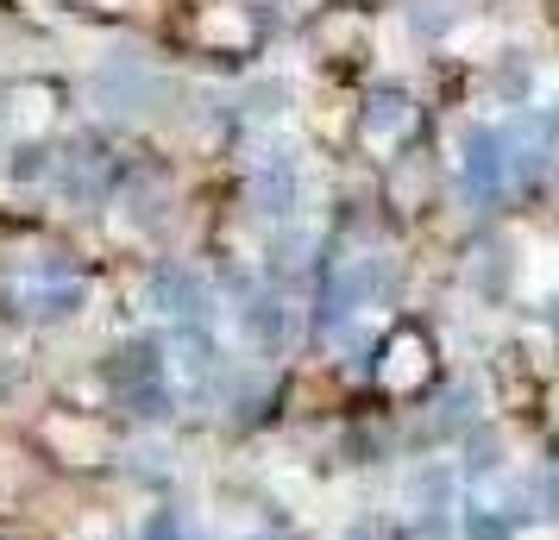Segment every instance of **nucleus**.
Masks as SVG:
<instances>
[{"instance_id":"5","label":"nucleus","mask_w":559,"mask_h":540,"mask_svg":"<svg viewBox=\"0 0 559 540\" xmlns=\"http://www.w3.org/2000/svg\"><path fill=\"white\" fill-rule=\"evenodd\" d=\"M20 389H26V364H20V359H0V403H13Z\"/></svg>"},{"instance_id":"2","label":"nucleus","mask_w":559,"mask_h":540,"mask_svg":"<svg viewBox=\"0 0 559 540\" xmlns=\"http://www.w3.org/2000/svg\"><path fill=\"white\" fill-rule=\"evenodd\" d=\"M157 377H164V352H157V339H127V346H114L102 359V384L107 396L120 403V396H132V389H157Z\"/></svg>"},{"instance_id":"1","label":"nucleus","mask_w":559,"mask_h":540,"mask_svg":"<svg viewBox=\"0 0 559 540\" xmlns=\"http://www.w3.org/2000/svg\"><path fill=\"white\" fill-rule=\"evenodd\" d=\"M107 177H114V157H107L102 139H76V145L57 152V164H51V189L70 207H102Z\"/></svg>"},{"instance_id":"3","label":"nucleus","mask_w":559,"mask_h":540,"mask_svg":"<svg viewBox=\"0 0 559 540\" xmlns=\"http://www.w3.org/2000/svg\"><path fill=\"white\" fill-rule=\"evenodd\" d=\"M145 302L164 314H195L202 302V277L189 271V264H157L152 277H145Z\"/></svg>"},{"instance_id":"4","label":"nucleus","mask_w":559,"mask_h":540,"mask_svg":"<svg viewBox=\"0 0 559 540\" xmlns=\"http://www.w3.org/2000/svg\"><path fill=\"white\" fill-rule=\"evenodd\" d=\"M51 164H57V152L51 145H38V139H26V145H13V152H7V177L13 182H51Z\"/></svg>"}]
</instances>
